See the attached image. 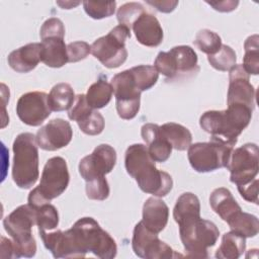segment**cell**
<instances>
[{
  "mask_svg": "<svg viewBox=\"0 0 259 259\" xmlns=\"http://www.w3.org/2000/svg\"><path fill=\"white\" fill-rule=\"evenodd\" d=\"M253 110L242 105H228L225 110H208L199 118L200 127L210 140L234 147L238 137L251 121Z\"/></svg>",
  "mask_w": 259,
  "mask_h": 259,
  "instance_id": "cell-3",
  "label": "cell"
},
{
  "mask_svg": "<svg viewBox=\"0 0 259 259\" xmlns=\"http://www.w3.org/2000/svg\"><path fill=\"white\" fill-rule=\"evenodd\" d=\"M207 61L213 69L226 72L236 66L237 57L235 51L231 47L222 45L221 49L215 54L207 56Z\"/></svg>",
  "mask_w": 259,
  "mask_h": 259,
  "instance_id": "cell-32",
  "label": "cell"
},
{
  "mask_svg": "<svg viewBox=\"0 0 259 259\" xmlns=\"http://www.w3.org/2000/svg\"><path fill=\"white\" fill-rule=\"evenodd\" d=\"M233 149L234 147L214 140L195 143L188 147L187 158L196 172H212L227 167Z\"/></svg>",
  "mask_w": 259,
  "mask_h": 259,
  "instance_id": "cell-10",
  "label": "cell"
},
{
  "mask_svg": "<svg viewBox=\"0 0 259 259\" xmlns=\"http://www.w3.org/2000/svg\"><path fill=\"white\" fill-rule=\"evenodd\" d=\"M40 59L48 67L61 68L68 63L64 36H49L41 39Z\"/></svg>",
  "mask_w": 259,
  "mask_h": 259,
  "instance_id": "cell-25",
  "label": "cell"
},
{
  "mask_svg": "<svg viewBox=\"0 0 259 259\" xmlns=\"http://www.w3.org/2000/svg\"><path fill=\"white\" fill-rule=\"evenodd\" d=\"M83 7L87 15L93 19H102L111 16L116 7L115 1L106 2H95V1H84Z\"/></svg>",
  "mask_w": 259,
  "mask_h": 259,
  "instance_id": "cell-37",
  "label": "cell"
},
{
  "mask_svg": "<svg viewBox=\"0 0 259 259\" xmlns=\"http://www.w3.org/2000/svg\"><path fill=\"white\" fill-rule=\"evenodd\" d=\"M110 84L118 116L126 120L133 119L140 110L142 92L137 87L130 69L114 75Z\"/></svg>",
  "mask_w": 259,
  "mask_h": 259,
  "instance_id": "cell-12",
  "label": "cell"
},
{
  "mask_svg": "<svg viewBox=\"0 0 259 259\" xmlns=\"http://www.w3.org/2000/svg\"><path fill=\"white\" fill-rule=\"evenodd\" d=\"M146 2L149 5L155 7L158 11L164 12V13L172 12L176 8V6L178 5V1H151V0H147Z\"/></svg>",
  "mask_w": 259,
  "mask_h": 259,
  "instance_id": "cell-41",
  "label": "cell"
},
{
  "mask_svg": "<svg viewBox=\"0 0 259 259\" xmlns=\"http://www.w3.org/2000/svg\"><path fill=\"white\" fill-rule=\"evenodd\" d=\"M112 93L111 84L106 81V78H100L88 88L85 96L91 108L100 109L110 102Z\"/></svg>",
  "mask_w": 259,
  "mask_h": 259,
  "instance_id": "cell-28",
  "label": "cell"
},
{
  "mask_svg": "<svg viewBox=\"0 0 259 259\" xmlns=\"http://www.w3.org/2000/svg\"><path fill=\"white\" fill-rule=\"evenodd\" d=\"M193 42L199 51L207 54V56L215 54L223 45L221 36L209 29L199 30L196 33Z\"/></svg>",
  "mask_w": 259,
  "mask_h": 259,
  "instance_id": "cell-34",
  "label": "cell"
},
{
  "mask_svg": "<svg viewBox=\"0 0 259 259\" xmlns=\"http://www.w3.org/2000/svg\"><path fill=\"white\" fill-rule=\"evenodd\" d=\"M124 166L127 174L136 180L140 189L145 193L163 197L172 190V177L167 172L157 169L147 146L131 145L125 151Z\"/></svg>",
  "mask_w": 259,
  "mask_h": 259,
  "instance_id": "cell-2",
  "label": "cell"
},
{
  "mask_svg": "<svg viewBox=\"0 0 259 259\" xmlns=\"http://www.w3.org/2000/svg\"><path fill=\"white\" fill-rule=\"evenodd\" d=\"M70 175L66 160L62 157L49 159L44 167L40 182L28 194V204L36 208L60 196L68 187Z\"/></svg>",
  "mask_w": 259,
  "mask_h": 259,
  "instance_id": "cell-7",
  "label": "cell"
},
{
  "mask_svg": "<svg viewBox=\"0 0 259 259\" xmlns=\"http://www.w3.org/2000/svg\"><path fill=\"white\" fill-rule=\"evenodd\" d=\"M197 62V55L191 47L176 46L169 52H160L155 59L154 67L167 79L174 80L198 73Z\"/></svg>",
  "mask_w": 259,
  "mask_h": 259,
  "instance_id": "cell-9",
  "label": "cell"
},
{
  "mask_svg": "<svg viewBox=\"0 0 259 259\" xmlns=\"http://www.w3.org/2000/svg\"><path fill=\"white\" fill-rule=\"evenodd\" d=\"M36 225V210L31 205L16 207L3 220V226L14 244L15 258H31L36 253V243L31 229Z\"/></svg>",
  "mask_w": 259,
  "mask_h": 259,
  "instance_id": "cell-5",
  "label": "cell"
},
{
  "mask_svg": "<svg viewBox=\"0 0 259 259\" xmlns=\"http://www.w3.org/2000/svg\"><path fill=\"white\" fill-rule=\"evenodd\" d=\"M209 204L212 210L229 226L243 212L232 192L225 187H219L211 192L209 196Z\"/></svg>",
  "mask_w": 259,
  "mask_h": 259,
  "instance_id": "cell-21",
  "label": "cell"
},
{
  "mask_svg": "<svg viewBox=\"0 0 259 259\" xmlns=\"http://www.w3.org/2000/svg\"><path fill=\"white\" fill-rule=\"evenodd\" d=\"M145 12L146 10L141 3H138V2L124 3L117 10V13H116L117 21L119 22V24L125 25L131 29L135 21Z\"/></svg>",
  "mask_w": 259,
  "mask_h": 259,
  "instance_id": "cell-36",
  "label": "cell"
},
{
  "mask_svg": "<svg viewBox=\"0 0 259 259\" xmlns=\"http://www.w3.org/2000/svg\"><path fill=\"white\" fill-rule=\"evenodd\" d=\"M1 257L2 258H15L13 241L5 237H1Z\"/></svg>",
  "mask_w": 259,
  "mask_h": 259,
  "instance_id": "cell-42",
  "label": "cell"
},
{
  "mask_svg": "<svg viewBox=\"0 0 259 259\" xmlns=\"http://www.w3.org/2000/svg\"><path fill=\"white\" fill-rule=\"evenodd\" d=\"M36 210V226L38 231H53L59 225V213L55 205L45 203L35 208Z\"/></svg>",
  "mask_w": 259,
  "mask_h": 259,
  "instance_id": "cell-33",
  "label": "cell"
},
{
  "mask_svg": "<svg viewBox=\"0 0 259 259\" xmlns=\"http://www.w3.org/2000/svg\"><path fill=\"white\" fill-rule=\"evenodd\" d=\"M208 5L213 7L214 10L220 12H231L239 4V1H220V2H206Z\"/></svg>",
  "mask_w": 259,
  "mask_h": 259,
  "instance_id": "cell-43",
  "label": "cell"
},
{
  "mask_svg": "<svg viewBox=\"0 0 259 259\" xmlns=\"http://www.w3.org/2000/svg\"><path fill=\"white\" fill-rule=\"evenodd\" d=\"M160 134L172 146V149L184 151L191 145L192 135L190 131L182 124L166 122L160 126Z\"/></svg>",
  "mask_w": 259,
  "mask_h": 259,
  "instance_id": "cell-26",
  "label": "cell"
},
{
  "mask_svg": "<svg viewBox=\"0 0 259 259\" xmlns=\"http://www.w3.org/2000/svg\"><path fill=\"white\" fill-rule=\"evenodd\" d=\"M73 138V130L69 121L55 118L41 126L35 136L38 147L46 151H57L68 146Z\"/></svg>",
  "mask_w": 259,
  "mask_h": 259,
  "instance_id": "cell-18",
  "label": "cell"
},
{
  "mask_svg": "<svg viewBox=\"0 0 259 259\" xmlns=\"http://www.w3.org/2000/svg\"><path fill=\"white\" fill-rule=\"evenodd\" d=\"M174 221L179 226V236L188 257L207 258V249L215 245L220 231L217 226L200 218L198 197L190 192L181 194L173 208Z\"/></svg>",
  "mask_w": 259,
  "mask_h": 259,
  "instance_id": "cell-1",
  "label": "cell"
},
{
  "mask_svg": "<svg viewBox=\"0 0 259 259\" xmlns=\"http://www.w3.org/2000/svg\"><path fill=\"white\" fill-rule=\"evenodd\" d=\"M245 55L243 59V68L249 75L259 73V36L253 34L247 37L244 42Z\"/></svg>",
  "mask_w": 259,
  "mask_h": 259,
  "instance_id": "cell-30",
  "label": "cell"
},
{
  "mask_svg": "<svg viewBox=\"0 0 259 259\" xmlns=\"http://www.w3.org/2000/svg\"><path fill=\"white\" fill-rule=\"evenodd\" d=\"M41 44L30 42L17 50L12 51L7 58L8 65L18 73H28L32 71L41 61Z\"/></svg>",
  "mask_w": 259,
  "mask_h": 259,
  "instance_id": "cell-23",
  "label": "cell"
},
{
  "mask_svg": "<svg viewBox=\"0 0 259 259\" xmlns=\"http://www.w3.org/2000/svg\"><path fill=\"white\" fill-rule=\"evenodd\" d=\"M40 39L49 36H65V26L61 19L57 17H51L47 19L39 30Z\"/></svg>",
  "mask_w": 259,
  "mask_h": 259,
  "instance_id": "cell-39",
  "label": "cell"
},
{
  "mask_svg": "<svg viewBox=\"0 0 259 259\" xmlns=\"http://www.w3.org/2000/svg\"><path fill=\"white\" fill-rule=\"evenodd\" d=\"M245 249L246 238L231 231L223 235L222 243L214 256L219 259H237L245 252Z\"/></svg>",
  "mask_w": 259,
  "mask_h": 259,
  "instance_id": "cell-27",
  "label": "cell"
},
{
  "mask_svg": "<svg viewBox=\"0 0 259 259\" xmlns=\"http://www.w3.org/2000/svg\"><path fill=\"white\" fill-rule=\"evenodd\" d=\"M141 135L147 144L148 152L155 162H166L172 152V146L161 136L160 125L145 123L141 128Z\"/></svg>",
  "mask_w": 259,
  "mask_h": 259,
  "instance_id": "cell-22",
  "label": "cell"
},
{
  "mask_svg": "<svg viewBox=\"0 0 259 259\" xmlns=\"http://www.w3.org/2000/svg\"><path fill=\"white\" fill-rule=\"evenodd\" d=\"M91 53V46L86 41L78 40L67 45L68 63H76L87 58Z\"/></svg>",
  "mask_w": 259,
  "mask_h": 259,
  "instance_id": "cell-38",
  "label": "cell"
},
{
  "mask_svg": "<svg viewBox=\"0 0 259 259\" xmlns=\"http://www.w3.org/2000/svg\"><path fill=\"white\" fill-rule=\"evenodd\" d=\"M34 135L19 134L13 142L12 178L22 189L32 187L38 179V149Z\"/></svg>",
  "mask_w": 259,
  "mask_h": 259,
  "instance_id": "cell-4",
  "label": "cell"
},
{
  "mask_svg": "<svg viewBox=\"0 0 259 259\" xmlns=\"http://www.w3.org/2000/svg\"><path fill=\"white\" fill-rule=\"evenodd\" d=\"M169 218V208L167 204L159 198L149 197L143 205V225L150 231L159 234L162 232Z\"/></svg>",
  "mask_w": 259,
  "mask_h": 259,
  "instance_id": "cell-24",
  "label": "cell"
},
{
  "mask_svg": "<svg viewBox=\"0 0 259 259\" xmlns=\"http://www.w3.org/2000/svg\"><path fill=\"white\" fill-rule=\"evenodd\" d=\"M52 109L49 105L48 94L32 91L22 94L16 103V113L19 119L30 126L40 125L50 115Z\"/></svg>",
  "mask_w": 259,
  "mask_h": 259,
  "instance_id": "cell-15",
  "label": "cell"
},
{
  "mask_svg": "<svg viewBox=\"0 0 259 259\" xmlns=\"http://www.w3.org/2000/svg\"><path fill=\"white\" fill-rule=\"evenodd\" d=\"M229 227L232 231L245 238H253L259 232V221L254 214L242 212V214Z\"/></svg>",
  "mask_w": 259,
  "mask_h": 259,
  "instance_id": "cell-35",
  "label": "cell"
},
{
  "mask_svg": "<svg viewBox=\"0 0 259 259\" xmlns=\"http://www.w3.org/2000/svg\"><path fill=\"white\" fill-rule=\"evenodd\" d=\"M135 83L141 92L151 89L158 81L159 73L154 66L139 65L130 69Z\"/></svg>",
  "mask_w": 259,
  "mask_h": 259,
  "instance_id": "cell-31",
  "label": "cell"
},
{
  "mask_svg": "<svg viewBox=\"0 0 259 259\" xmlns=\"http://www.w3.org/2000/svg\"><path fill=\"white\" fill-rule=\"evenodd\" d=\"M137 40L146 47L155 48L163 41V29L157 19L151 13H143L132 26Z\"/></svg>",
  "mask_w": 259,
  "mask_h": 259,
  "instance_id": "cell-20",
  "label": "cell"
},
{
  "mask_svg": "<svg viewBox=\"0 0 259 259\" xmlns=\"http://www.w3.org/2000/svg\"><path fill=\"white\" fill-rule=\"evenodd\" d=\"M73 88L68 83H58L48 95L49 105L52 111H64L71 108L75 101Z\"/></svg>",
  "mask_w": 259,
  "mask_h": 259,
  "instance_id": "cell-29",
  "label": "cell"
},
{
  "mask_svg": "<svg viewBox=\"0 0 259 259\" xmlns=\"http://www.w3.org/2000/svg\"><path fill=\"white\" fill-rule=\"evenodd\" d=\"M231 175L230 181L237 187L249 184L258 174L259 150L254 143H247L237 149H233L229 163L226 167Z\"/></svg>",
  "mask_w": 259,
  "mask_h": 259,
  "instance_id": "cell-11",
  "label": "cell"
},
{
  "mask_svg": "<svg viewBox=\"0 0 259 259\" xmlns=\"http://www.w3.org/2000/svg\"><path fill=\"white\" fill-rule=\"evenodd\" d=\"M238 191L241 194V196L249 201L254 202L255 204L258 203V179H254L249 184H246L244 186H239Z\"/></svg>",
  "mask_w": 259,
  "mask_h": 259,
  "instance_id": "cell-40",
  "label": "cell"
},
{
  "mask_svg": "<svg viewBox=\"0 0 259 259\" xmlns=\"http://www.w3.org/2000/svg\"><path fill=\"white\" fill-rule=\"evenodd\" d=\"M76 243L84 256L88 252L101 259L116 256L117 246L113 238L92 218L79 219L71 228Z\"/></svg>",
  "mask_w": 259,
  "mask_h": 259,
  "instance_id": "cell-6",
  "label": "cell"
},
{
  "mask_svg": "<svg viewBox=\"0 0 259 259\" xmlns=\"http://www.w3.org/2000/svg\"><path fill=\"white\" fill-rule=\"evenodd\" d=\"M130 37L131 29L125 25L118 24L91 45V53L104 67L118 68L127 59L125 41Z\"/></svg>",
  "mask_w": 259,
  "mask_h": 259,
  "instance_id": "cell-8",
  "label": "cell"
},
{
  "mask_svg": "<svg viewBox=\"0 0 259 259\" xmlns=\"http://www.w3.org/2000/svg\"><path fill=\"white\" fill-rule=\"evenodd\" d=\"M115 163V150L107 144H101L90 155L81 159L78 167L79 173L86 183L102 180L113 170Z\"/></svg>",
  "mask_w": 259,
  "mask_h": 259,
  "instance_id": "cell-14",
  "label": "cell"
},
{
  "mask_svg": "<svg viewBox=\"0 0 259 259\" xmlns=\"http://www.w3.org/2000/svg\"><path fill=\"white\" fill-rule=\"evenodd\" d=\"M68 117L78 123L82 133L88 136H97L104 130L105 121L102 114L91 108L85 94H78L68 111Z\"/></svg>",
  "mask_w": 259,
  "mask_h": 259,
  "instance_id": "cell-17",
  "label": "cell"
},
{
  "mask_svg": "<svg viewBox=\"0 0 259 259\" xmlns=\"http://www.w3.org/2000/svg\"><path fill=\"white\" fill-rule=\"evenodd\" d=\"M132 248L134 253L145 259H170L174 257H182L174 252V250L161 241L158 234L148 230L142 222H139L134 229Z\"/></svg>",
  "mask_w": 259,
  "mask_h": 259,
  "instance_id": "cell-13",
  "label": "cell"
},
{
  "mask_svg": "<svg viewBox=\"0 0 259 259\" xmlns=\"http://www.w3.org/2000/svg\"><path fill=\"white\" fill-rule=\"evenodd\" d=\"M45 247L55 258H83L72 230L65 232L61 230L38 231Z\"/></svg>",
  "mask_w": 259,
  "mask_h": 259,
  "instance_id": "cell-19",
  "label": "cell"
},
{
  "mask_svg": "<svg viewBox=\"0 0 259 259\" xmlns=\"http://www.w3.org/2000/svg\"><path fill=\"white\" fill-rule=\"evenodd\" d=\"M255 97L256 90L250 83L249 74L242 65H236L230 70L227 94L228 105H242L254 110Z\"/></svg>",
  "mask_w": 259,
  "mask_h": 259,
  "instance_id": "cell-16",
  "label": "cell"
}]
</instances>
